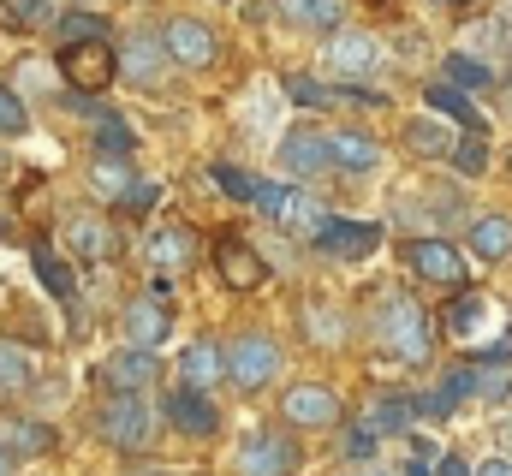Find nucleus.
Segmentation results:
<instances>
[{
    "label": "nucleus",
    "mask_w": 512,
    "mask_h": 476,
    "mask_svg": "<svg viewBox=\"0 0 512 476\" xmlns=\"http://www.w3.org/2000/svg\"><path fill=\"white\" fill-rule=\"evenodd\" d=\"M370 328H376V346H387L399 363H429V352H435V316L411 292H387Z\"/></svg>",
    "instance_id": "f257e3e1"
},
{
    "label": "nucleus",
    "mask_w": 512,
    "mask_h": 476,
    "mask_svg": "<svg viewBox=\"0 0 512 476\" xmlns=\"http://www.w3.org/2000/svg\"><path fill=\"white\" fill-rule=\"evenodd\" d=\"M96 429H102L108 447H120V453H143L149 435H155V417H149L143 393H114V399L96 411Z\"/></svg>",
    "instance_id": "f03ea898"
},
{
    "label": "nucleus",
    "mask_w": 512,
    "mask_h": 476,
    "mask_svg": "<svg viewBox=\"0 0 512 476\" xmlns=\"http://www.w3.org/2000/svg\"><path fill=\"white\" fill-rule=\"evenodd\" d=\"M280 375V346L268 340V334H239L233 346H227V381L239 387V393H262L268 381Z\"/></svg>",
    "instance_id": "7ed1b4c3"
},
{
    "label": "nucleus",
    "mask_w": 512,
    "mask_h": 476,
    "mask_svg": "<svg viewBox=\"0 0 512 476\" xmlns=\"http://www.w3.org/2000/svg\"><path fill=\"white\" fill-rule=\"evenodd\" d=\"M161 48H167V60L185 66V72H209V66L221 60V36H215L203 18H167V24H161Z\"/></svg>",
    "instance_id": "20e7f679"
},
{
    "label": "nucleus",
    "mask_w": 512,
    "mask_h": 476,
    "mask_svg": "<svg viewBox=\"0 0 512 476\" xmlns=\"http://www.w3.org/2000/svg\"><path fill=\"white\" fill-rule=\"evenodd\" d=\"M60 72H66V84L78 96H102L114 84V72H120V54L108 42H66L60 48Z\"/></svg>",
    "instance_id": "39448f33"
},
{
    "label": "nucleus",
    "mask_w": 512,
    "mask_h": 476,
    "mask_svg": "<svg viewBox=\"0 0 512 476\" xmlns=\"http://www.w3.org/2000/svg\"><path fill=\"white\" fill-rule=\"evenodd\" d=\"M298 465H304V453L280 429H251L239 447V476H292Z\"/></svg>",
    "instance_id": "423d86ee"
},
{
    "label": "nucleus",
    "mask_w": 512,
    "mask_h": 476,
    "mask_svg": "<svg viewBox=\"0 0 512 476\" xmlns=\"http://www.w3.org/2000/svg\"><path fill=\"white\" fill-rule=\"evenodd\" d=\"M322 66H328V78H370L376 66H382V42L370 36V30H328V48H322Z\"/></svg>",
    "instance_id": "0eeeda50"
},
{
    "label": "nucleus",
    "mask_w": 512,
    "mask_h": 476,
    "mask_svg": "<svg viewBox=\"0 0 512 476\" xmlns=\"http://www.w3.org/2000/svg\"><path fill=\"white\" fill-rule=\"evenodd\" d=\"M280 417H286L292 429H334L346 411H340V393H334L328 381H298V387L280 393Z\"/></svg>",
    "instance_id": "6e6552de"
},
{
    "label": "nucleus",
    "mask_w": 512,
    "mask_h": 476,
    "mask_svg": "<svg viewBox=\"0 0 512 476\" xmlns=\"http://www.w3.org/2000/svg\"><path fill=\"white\" fill-rule=\"evenodd\" d=\"M405 268H411L417 280H429V286H459V280H465V256H459L447 238H429V233H417L405 244Z\"/></svg>",
    "instance_id": "1a4fd4ad"
},
{
    "label": "nucleus",
    "mask_w": 512,
    "mask_h": 476,
    "mask_svg": "<svg viewBox=\"0 0 512 476\" xmlns=\"http://www.w3.org/2000/svg\"><path fill=\"white\" fill-rule=\"evenodd\" d=\"M316 250L322 256H340V262H364V256L382 250V227L376 221H340V215H328L322 233H316Z\"/></svg>",
    "instance_id": "9d476101"
},
{
    "label": "nucleus",
    "mask_w": 512,
    "mask_h": 476,
    "mask_svg": "<svg viewBox=\"0 0 512 476\" xmlns=\"http://www.w3.org/2000/svg\"><path fill=\"white\" fill-rule=\"evenodd\" d=\"M215 268H221V280H227L233 292H262V286H268V262H262L239 233H227L215 244Z\"/></svg>",
    "instance_id": "9b49d317"
},
{
    "label": "nucleus",
    "mask_w": 512,
    "mask_h": 476,
    "mask_svg": "<svg viewBox=\"0 0 512 476\" xmlns=\"http://www.w3.org/2000/svg\"><path fill=\"white\" fill-rule=\"evenodd\" d=\"M167 417H173V429H179V435H197V441H209V435L221 429L215 399H209L203 387H185V381L167 393Z\"/></svg>",
    "instance_id": "f8f14e48"
},
{
    "label": "nucleus",
    "mask_w": 512,
    "mask_h": 476,
    "mask_svg": "<svg viewBox=\"0 0 512 476\" xmlns=\"http://www.w3.org/2000/svg\"><path fill=\"white\" fill-rule=\"evenodd\" d=\"M328 167H340V173H376L382 167V143L370 137V131H358V125H346V131H328Z\"/></svg>",
    "instance_id": "ddd939ff"
},
{
    "label": "nucleus",
    "mask_w": 512,
    "mask_h": 476,
    "mask_svg": "<svg viewBox=\"0 0 512 476\" xmlns=\"http://www.w3.org/2000/svg\"><path fill=\"white\" fill-rule=\"evenodd\" d=\"M280 167H286V173H298V179L328 173V137H322V131H310V125L286 131V137H280Z\"/></svg>",
    "instance_id": "4468645a"
},
{
    "label": "nucleus",
    "mask_w": 512,
    "mask_h": 476,
    "mask_svg": "<svg viewBox=\"0 0 512 476\" xmlns=\"http://www.w3.org/2000/svg\"><path fill=\"white\" fill-rule=\"evenodd\" d=\"M143 256H149L155 274H179V268H191V256H197V233H191V227H155V233L143 238Z\"/></svg>",
    "instance_id": "2eb2a0df"
},
{
    "label": "nucleus",
    "mask_w": 512,
    "mask_h": 476,
    "mask_svg": "<svg viewBox=\"0 0 512 476\" xmlns=\"http://www.w3.org/2000/svg\"><path fill=\"white\" fill-rule=\"evenodd\" d=\"M102 381L114 393H143L149 381H161V363H155V352H143V346H126V352H114L102 363Z\"/></svg>",
    "instance_id": "dca6fc26"
},
{
    "label": "nucleus",
    "mask_w": 512,
    "mask_h": 476,
    "mask_svg": "<svg viewBox=\"0 0 512 476\" xmlns=\"http://www.w3.org/2000/svg\"><path fill=\"white\" fill-rule=\"evenodd\" d=\"M167 48L155 42V36H137V42H126L120 48V72H126L131 84H143V90H161V78H167Z\"/></svg>",
    "instance_id": "f3484780"
},
{
    "label": "nucleus",
    "mask_w": 512,
    "mask_h": 476,
    "mask_svg": "<svg viewBox=\"0 0 512 476\" xmlns=\"http://www.w3.org/2000/svg\"><path fill=\"white\" fill-rule=\"evenodd\" d=\"M173 334V316H167V298H137L126 304V340L131 346H143V352H155L161 340Z\"/></svg>",
    "instance_id": "a211bd4d"
},
{
    "label": "nucleus",
    "mask_w": 512,
    "mask_h": 476,
    "mask_svg": "<svg viewBox=\"0 0 512 476\" xmlns=\"http://www.w3.org/2000/svg\"><path fill=\"white\" fill-rule=\"evenodd\" d=\"M179 381L209 393L215 381H227V352H221L215 340H197V346H185V357H179Z\"/></svg>",
    "instance_id": "6ab92c4d"
},
{
    "label": "nucleus",
    "mask_w": 512,
    "mask_h": 476,
    "mask_svg": "<svg viewBox=\"0 0 512 476\" xmlns=\"http://www.w3.org/2000/svg\"><path fill=\"white\" fill-rule=\"evenodd\" d=\"M66 250L84 256V262L114 256V233H108V221H102V215H72V221H66Z\"/></svg>",
    "instance_id": "aec40b11"
},
{
    "label": "nucleus",
    "mask_w": 512,
    "mask_h": 476,
    "mask_svg": "<svg viewBox=\"0 0 512 476\" xmlns=\"http://www.w3.org/2000/svg\"><path fill=\"white\" fill-rule=\"evenodd\" d=\"M417 399L411 393H387V399H376L370 411H364V429H376V435H405V429H417Z\"/></svg>",
    "instance_id": "412c9836"
},
{
    "label": "nucleus",
    "mask_w": 512,
    "mask_h": 476,
    "mask_svg": "<svg viewBox=\"0 0 512 476\" xmlns=\"http://www.w3.org/2000/svg\"><path fill=\"white\" fill-rule=\"evenodd\" d=\"M423 96H429V108H435L441 119H453V125H465V131H483V137H489V119L477 114V102H471L459 84H429Z\"/></svg>",
    "instance_id": "4be33fe9"
},
{
    "label": "nucleus",
    "mask_w": 512,
    "mask_h": 476,
    "mask_svg": "<svg viewBox=\"0 0 512 476\" xmlns=\"http://www.w3.org/2000/svg\"><path fill=\"white\" fill-rule=\"evenodd\" d=\"M298 322H304V334H310L316 346H340V340H346V316H340L334 304H322V298H304Z\"/></svg>",
    "instance_id": "5701e85b"
},
{
    "label": "nucleus",
    "mask_w": 512,
    "mask_h": 476,
    "mask_svg": "<svg viewBox=\"0 0 512 476\" xmlns=\"http://www.w3.org/2000/svg\"><path fill=\"white\" fill-rule=\"evenodd\" d=\"M340 12H346V0H280V18L304 24V30H340Z\"/></svg>",
    "instance_id": "b1692460"
},
{
    "label": "nucleus",
    "mask_w": 512,
    "mask_h": 476,
    "mask_svg": "<svg viewBox=\"0 0 512 476\" xmlns=\"http://www.w3.org/2000/svg\"><path fill=\"white\" fill-rule=\"evenodd\" d=\"M471 256H483V262L512 256V221L507 215H483V221H471Z\"/></svg>",
    "instance_id": "393cba45"
},
{
    "label": "nucleus",
    "mask_w": 512,
    "mask_h": 476,
    "mask_svg": "<svg viewBox=\"0 0 512 476\" xmlns=\"http://www.w3.org/2000/svg\"><path fill=\"white\" fill-rule=\"evenodd\" d=\"M30 262H36V280L48 286V298H60V304H72V298H78V280H72V268H66V262H60L48 244H36V250H30Z\"/></svg>",
    "instance_id": "a878e982"
},
{
    "label": "nucleus",
    "mask_w": 512,
    "mask_h": 476,
    "mask_svg": "<svg viewBox=\"0 0 512 476\" xmlns=\"http://www.w3.org/2000/svg\"><path fill=\"white\" fill-rule=\"evenodd\" d=\"M322 221H328V209H322L310 191H292V203L280 209V227L298 233V238H310V244H316V233H322Z\"/></svg>",
    "instance_id": "bb28decb"
},
{
    "label": "nucleus",
    "mask_w": 512,
    "mask_h": 476,
    "mask_svg": "<svg viewBox=\"0 0 512 476\" xmlns=\"http://www.w3.org/2000/svg\"><path fill=\"white\" fill-rule=\"evenodd\" d=\"M24 387H36V357L18 340H0V393H24Z\"/></svg>",
    "instance_id": "cd10ccee"
},
{
    "label": "nucleus",
    "mask_w": 512,
    "mask_h": 476,
    "mask_svg": "<svg viewBox=\"0 0 512 476\" xmlns=\"http://www.w3.org/2000/svg\"><path fill=\"white\" fill-rule=\"evenodd\" d=\"M0 447H6V453H48V447H54V429H48V423H30V417H24V423L6 417V423H0Z\"/></svg>",
    "instance_id": "c85d7f7f"
},
{
    "label": "nucleus",
    "mask_w": 512,
    "mask_h": 476,
    "mask_svg": "<svg viewBox=\"0 0 512 476\" xmlns=\"http://www.w3.org/2000/svg\"><path fill=\"white\" fill-rule=\"evenodd\" d=\"M405 143H411V155H429V161H435V155H447V149H453V131H447L435 114H423V119H411V125H405Z\"/></svg>",
    "instance_id": "c756f323"
},
{
    "label": "nucleus",
    "mask_w": 512,
    "mask_h": 476,
    "mask_svg": "<svg viewBox=\"0 0 512 476\" xmlns=\"http://www.w3.org/2000/svg\"><path fill=\"white\" fill-rule=\"evenodd\" d=\"M90 185H96L102 197H114V203H120V197H126L137 179H131L126 155H96V167H90Z\"/></svg>",
    "instance_id": "7c9ffc66"
},
{
    "label": "nucleus",
    "mask_w": 512,
    "mask_h": 476,
    "mask_svg": "<svg viewBox=\"0 0 512 476\" xmlns=\"http://www.w3.org/2000/svg\"><path fill=\"white\" fill-rule=\"evenodd\" d=\"M280 90H286L298 108H310V114H322V108H334V102H340L322 78H304V72H286V78H280Z\"/></svg>",
    "instance_id": "2f4dec72"
},
{
    "label": "nucleus",
    "mask_w": 512,
    "mask_h": 476,
    "mask_svg": "<svg viewBox=\"0 0 512 476\" xmlns=\"http://www.w3.org/2000/svg\"><path fill=\"white\" fill-rule=\"evenodd\" d=\"M447 161H453L459 179H477V173L489 167V137H483V131H465V137L447 149Z\"/></svg>",
    "instance_id": "473e14b6"
},
{
    "label": "nucleus",
    "mask_w": 512,
    "mask_h": 476,
    "mask_svg": "<svg viewBox=\"0 0 512 476\" xmlns=\"http://www.w3.org/2000/svg\"><path fill=\"white\" fill-rule=\"evenodd\" d=\"M90 143H96V155H131V149H137V137H131V125L120 114H96Z\"/></svg>",
    "instance_id": "72a5a7b5"
},
{
    "label": "nucleus",
    "mask_w": 512,
    "mask_h": 476,
    "mask_svg": "<svg viewBox=\"0 0 512 476\" xmlns=\"http://www.w3.org/2000/svg\"><path fill=\"white\" fill-rule=\"evenodd\" d=\"M447 84H459V90H495V72L477 54H447Z\"/></svg>",
    "instance_id": "f704fd0d"
},
{
    "label": "nucleus",
    "mask_w": 512,
    "mask_h": 476,
    "mask_svg": "<svg viewBox=\"0 0 512 476\" xmlns=\"http://www.w3.org/2000/svg\"><path fill=\"white\" fill-rule=\"evenodd\" d=\"M60 42H108V18H96V12H66V18H60Z\"/></svg>",
    "instance_id": "c9c22d12"
},
{
    "label": "nucleus",
    "mask_w": 512,
    "mask_h": 476,
    "mask_svg": "<svg viewBox=\"0 0 512 476\" xmlns=\"http://www.w3.org/2000/svg\"><path fill=\"white\" fill-rule=\"evenodd\" d=\"M0 18L18 24V30H36V24L54 18V6H48V0H0Z\"/></svg>",
    "instance_id": "e433bc0d"
},
{
    "label": "nucleus",
    "mask_w": 512,
    "mask_h": 476,
    "mask_svg": "<svg viewBox=\"0 0 512 476\" xmlns=\"http://www.w3.org/2000/svg\"><path fill=\"white\" fill-rule=\"evenodd\" d=\"M215 185H221V197H233V203H256V173H245V167H215Z\"/></svg>",
    "instance_id": "4c0bfd02"
},
{
    "label": "nucleus",
    "mask_w": 512,
    "mask_h": 476,
    "mask_svg": "<svg viewBox=\"0 0 512 476\" xmlns=\"http://www.w3.org/2000/svg\"><path fill=\"white\" fill-rule=\"evenodd\" d=\"M477 387H483V375H477V363H453V369L441 375V393H447L453 405H459V399H471Z\"/></svg>",
    "instance_id": "58836bf2"
},
{
    "label": "nucleus",
    "mask_w": 512,
    "mask_h": 476,
    "mask_svg": "<svg viewBox=\"0 0 512 476\" xmlns=\"http://www.w3.org/2000/svg\"><path fill=\"white\" fill-rule=\"evenodd\" d=\"M483 316H489V298H459V304L447 310V328H453V334H471Z\"/></svg>",
    "instance_id": "ea45409f"
},
{
    "label": "nucleus",
    "mask_w": 512,
    "mask_h": 476,
    "mask_svg": "<svg viewBox=\"0 0 512 476\" xmlns=\"http://www.w3.org/2000/svg\"><path fill=\"white\" fill-rule=\"evenodd\" d=\"M24 125H30V114H24V102H18V96H12V90L0 84V137H18Z\"/></svg>",
    "instance_id": "a19ab883"
},
{
    "label": "nucleus",
    "mask_w": 512,
    "mask_h": 476,
    "mask_svg": "<svg viewBox=\"0 0 512 476\" xmlns=\"http://www.w3.org/2000/svg\"><path fill=\"white\" fill-rule=\"evenodd\" d=\"M286 203H292V185H268V179H256V209H262L268 221H280Z\"/></svg>",
    "instance_id": "79ce46f5"
},
{
    "label": "nucleus",
    "mask_w": 512,
    "mask_h": 476,
    "mask_svg": "<svg viewBox=\"0 0 512 476\" xmlns=\"http://www.w3.org/2000/svg\"><path fill=\"white\" fill-rule=\"evenodd\" d=\"M155 197H161V185L137 179V185H131L126 197H120V209H126V215H149V209H155Z\"/></svg>",
    "instance_id": "37998d69"
},
{
    "label": "nucleus",
    "mask_w": 512,
    "mask_h": 476,
    "mask_svg": "<svg viewBox=\"0 0 512 476\" xmlns=\"http://www.w3.org/2000/svg\"><path fill=\"white\" fill-rule=\"evenodd\" d=\"M376 441H382V435H376V429H364V423H358V429H352V435H346V453H352V459H370V453H376Z\"/></svg>",
    "instance_id": "c03bdc74"
},
{
    "label": "nucleus",
    "mask_w": 512,
    "mask_h": 476,
    "mask_svg": "<svg viewBox=\"0 0 512 476\" xmlns=\"http://www.w3.org/2000/svg\"><path fill=\"white\" fill-rule=\"evenodd\" d=\"M405 476H429V441H411V459H405Z\"/></svg>",
    "instance_id": "a18cd8bd"
},
{
    "label": "nucleus",
    "mask_w": 512,
    "mask_h": 476,
    "mask_svg": "<svg viewBox=\"0 0 512 476\" xmlns=\"http://www.w3.org/2000/svg\"><path fill=\"white\" fill-rule=\"evenodd\" d=\"M477 476H512V459H483V465H477Z\"/></svg>",
    "instance_id": "49530a36"
},
{
    "label": "nucleus",
    "mask_w": 512,
    "mask_h": 476,
    "mask_svg": "<svg viewBox=\"0 0 512 476\" xmlns=\"http://www.w3.org/2000/svg\"><path fill=\"white\" fill-rule=\"evenodd\" d=\"M441 476H471V465H465L459 453H447V459H441Z\"/></svg>",
    "instance_id": "de8ad7c7"
},
{
    "label": "nucleus",
    "mask_w": 512,
    "mask_h": 476,
    "mask_svg": "<svg viewBox=\"0 0 512 476\" xmlns=\"http://www.w3.org/2000/svg\"><path fill=\"white\" fill-rule=\"evenodd\" d=\"M0 476H18V465H12V453L0 447Z\"/></svg>",
    "instance_id": "09e8293b"
},
{
    "label": "nucleus",
    "mask_w": 512,
    "mask_h": 476,
    "mask_svg": "<svg viewBox=\"0 0 512 476\" xmlns=\"http://www.w3.org/2000/svg\"><path fill=\"white\" fill-rule=\"evenodd\" d=\"M507 441H512V417H507Z\"/></svg>",
    "instance_id": "8fccbe9b"
},
{
    "label": "nucleus",
    "mask_w": 512,
    "mask_h": 476,
    "mask_svg": "<svg viewBox=\"0 0 512 476\" xmlns=\"http://www.w3.org/2000/svg\"><path fill=\"white\" fill-rule=\"evenodd\" d=\"M0 233H6V215H0Z\"/></svg>",
    "instance_id": "3c124183"
},
{
    "label": "nucleus",
    "mask_w": 512,
    "mask_h": 476,
    "mask_svg": "<svg viewBox=\"0 0 512 476\" xmlns=\"http://www.w3.org/2000/svg\"><path fill=\"white\" fill-rule=\"evenodd\" d=\"M453 6H471V0H453Z\"/></svg>",
    "instance_id": "603ef678"
}]
</instances>
